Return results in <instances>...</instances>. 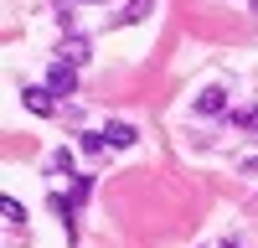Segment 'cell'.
Returning <instances> with one entry per match:
<instances>
[{
    "label": "cell",
    "mask_w": 258,
    "mask_h": 248,
    "mask_svg": "<svg viewBox=\"0 0 258 248\" xmlns=\"http://www.w3.org/2000/svg\"><path fill=\"white\" fill-rule=\"evenodd\" d=\"M93 6H103V0H93Z\"/></svg>",
    "instance_id": "14"
},
{
    "label": "cell",
    "mask_w": 258,
    "mask_h": 248,
    "mask_svg": "<svg viewBox=\"0 0 258 248\" xmlns=\"http://www.w3.org/2000/svg\"><path fill=\"white\" fill-rule=\"evenodd\" d=\"M21 98H26V109H31V114H41V119H47V114H57L52 88H21Z\"/></svg>",
    "instance_id": "2"
},
{
    "label": "cell",
    "mask_w": 258,
    "mask_h": 248,
    "mask_svg": "<svg viewBox=\"0 0 258 248\" xmlns=\"http://www.w3.org/2000/svg\"><path fill=\"white\" fill-rule=\"evenodd\" d=\"M150 11H155V0H129V11H124L119 21H124V26H135V21H145Z\"/></svg>",
    "instance_id": "6"
},
{
    "label": "cell",
    "mask_w": 258,
    "mask_h": 248,
    "mask_svg": "<svg viewBox=\"0 0 258 248\" xmlns=\"http://www.w3.org/2000/svg\"><path fill=\"white\" fill-rule=\"evenodd\" d=\"M232 124H238V130H258V109H243V114H232Z\"/></svg>",
    "instance_id": "11"
},
{
    "label": "cell",
    "mask_w": 258,
    "mask_h": 248,
    "mask_svg": "<svg viewBox=\"0 0 258 248\" xmlns=\"http://www.w3.org/2000/svg\"><path fill=\"white\" fill-rule=\"evenodd\" d=\"M222 109H227V93H222V88H207V93L197 98V114H222Z\"/></svg>",
    "instance_id": "5"
},
{
    "label": "cell",
    "mask_w": 258,
    "mask_h": 248,
    "mask_svg": "<svg viewBox=\"0 0 258 248\" xmlns=\"http://www.w3.org/2000/svg\"><path fill=\"white\" fill-rule=\"evenodd\" d=\"M6 222H16V227H21V222H26V207H21L16 197H6Z\"/></svg>",
    "instance_id": "9"
},
{
    "label": "cell",
    "mask_w": 258,
    "mask_h": 248,
    "mask_svg": "<svg viewBox=\"0 0 258 248\" xmlns=\"http://www.w3.org/2000/svg\"><path fill=\"white\" fill-rule=\"evenodd\" d=\"M52 171H57V176H73V150H57V155H52Z\"/></svg>",
    "instance_id": "8"
},
{
    "label": "cell",
    "mask_w": 258,
    "mask_h": 248,
    "mask_svg": "<svg viewBox=\"0 0 258 248\" xmlns=\"http://www.w3.org/2000/svg\"><path fill=\"white\" fill-rule=\"evenodd\" d=\"M222 248H243V243H232V238H227V243H222Z\"/></svg>",
    "instance_id": "12"
},
{
    "label": "cell",
    "mask_w": 258,
    "mask_h": 248,
    "mask_svg": "<svg viewBox=\"0 0 258 248\" xmlns=\"http://www.w3.org/2000/svg\"><path fill=\"white\" fill-rule=\"evenodd\" d=\"M103 145H109V140H103V130H93V135H83V150H88V155H98Z\"/></svg>",
    "instance_id": "10"
},
{
    "label": "cell",
    "mask_w": 258,
    "mask_h": 248,
    "mask_svg": "<svg viewBox=\"0 0 258 248\" xmlns=\"http://www.w3.org/2000/svg\"><path fill=\"white\" fill-rule=\"evenodd\" d=\"M88 192H93V176H78V181H73V197H68V202H73V207H83V202H88Z\"/></svg>",
    "instance_id": "7"
},
{
    "label": "cell",
    "mask_w": 258,
    "mask_h": 248,
    "mask_svg": "<svg viewBox=\"0 0 258 248\" xmlns=\"http://www.w3.org/2000/svg\"><path fill=\"white\" fill-rule=\"evenodd\" d=\"M253 16H258V0H253Z\"/></svg>",
    "instance_id": "13"
},
{
    "label": "cell",
    "mask_w": 258,
    "mask_h": 248,
    "mask_svg": "<svg viewBox=\"0 0 258 248\" xmlns=\"http://www.w3.org/2000/svg\"><path fill=\"white\" fill-rule=\"evenodd\" d=\"M47 88H52V93H62V98H68V93H78V68H73V62H52Z\"/></svg>",
    "instance_id": "1"
},
{
    "label": "cell",
    "mask_w": 258,
    "mask_h": 248,
    "mask_svg": "<svg viewBox=\"0 0 258 248\" xmlns=\"http://www.w3.org/2000/svg\"><path fill=\"white\" fill-rule=\"evenodd\" d=\"M103 140H109V145H119V150H129V145H135V124H109V130H103Z\"/></svg>",
    "instance_id": "4"
},
{
    "label": "cell",
    "mask_w": 258,
    "mask_h": 248,
    "mask_svg": "<svg viewBox=\"0 0 258 248\" xmlns=\"http://www.w3.org/2000/svg\"><path fill=\"white\" fill-rule=\"evenodd\" d=\"M88 57H93V52H88V41H83V36H68V41H62V57H57V62H73V68H83Z\"/></svg>",
    "instance_id": "3"
}]
</instances>
